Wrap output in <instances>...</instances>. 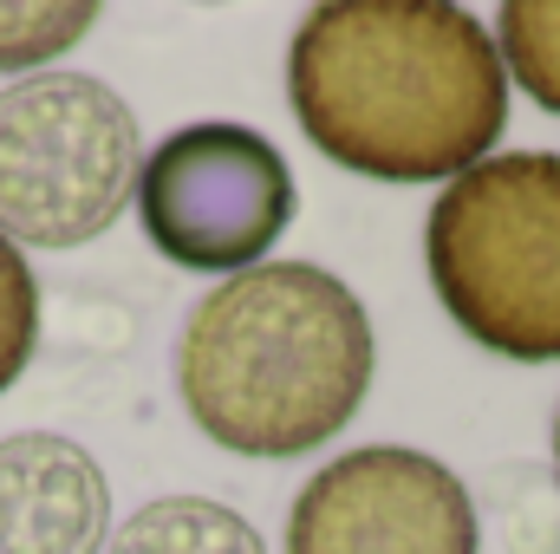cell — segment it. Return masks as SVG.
<instances>
[{"mask_svg":"<svg viewBox=\"0 0 560 554\" xmlns=\"http://www.w3.org/2000/svg\"><path fill=\"white\" fill-rule=\"evenodd\" d=\"M306 143L372 183H456L509 125L495 33L450 0H332L287 46Z\"/></svg>","mask_w":560,"mask_h":554,"instance_id":"cell-1","label":"cell"},{"mask_svg":"<svg viewBox=\"0 0 560 554\" xmlns=\"http://www.w3.org/2000/svg\"><path fill=\"white\" fill-rule=\"evenodd\" d=\"M372 313L313 262H261L202 293L176 339L189 424L235 457H306L372 392Z\"/></svg>","mask_w":560,"mask_h":554,"instance_id":"cell-2","label":"cell"},{"mask_svg":"<svg viewBox=\"0 0 560 554\" xmlns=\"http://www.w3.org/2000/svg\"><path fill=\"white\" fill-rule=\"evenodd\" d=\"M443 313L495 359H560V150H502L443 183L423 222Z\"/></svg>","mask_w":560,"mask_h":554,"instance_id":"cell-3","label":"cell"},{"mask_svg":"<svg viewBox=\"0 0 560 554\" xmlns=\"http://www.w3.org/2000/svg\"><path fill=\"white\" fill-rule=\"evenodd\" d=\"M138 112L92 72H33L0 85V235L26 249H85L138 196Z\"/></svg>","mask_w":560,"mask_h":554,"instance_id":"cell-4","label":"cell"},{"mask_svg":"<svg viewBox=\"0 0 560 554\" xmlns=\"http://www.w3.org/2000/svg\"><path fill=\"white\" fill-rule=\"evenodd\" d=\"M138 222L189 275H248L293 222V170L248 125H183L143 157Z\"/></svg>","mask_w":560,"mask_h":554,"instance_id":"cell-5","label":"cell"},{"mask_svg":"<svg viewBox=\"0 0 560 554\" xmlns=\"http://www.w3.org/2000/svg\"><path fill=\"white\" fill-rule=\"evenodd\" d=\"M469 483L411 443H365L313 470L287 509V554H476Z\"/></svg>","mask_w":560,"mask_h":554,"instance_id":"cell-6","label":"cell"},{"mask_svg":"<svg viewBox=\"0 0 560 554\" xmlns=\"http://www.w3.org/2000/svg\"><path fill=\"white\" fill-rule=\"evenodd\" d=\"M112 483L59 430L0 437V554H105Z\"/></svg>","mask_w":560,"mask_h":554,"instance_id":"cell-7","label":"cell"},{"mask_svg":"<svg viewBox=\"0 0 560 554\" xmlns=\"http://www.w3.org/2000/svg\"><path fill=\"white\" fill-rule=\"evenodd\" d=\"M105 554H268L261 529L209 496H156L125 516Z\"/></svg>","mask_w":560,"mask_h":554,"instance_id":"cell-8","label":"cell"},{"mask_svg":"<svg viewBox=\"0 0 560 554\" xmlns=\"http://www.w3.org/2000/svg\"><path fill=\"white\" fill-rule=\"evenodd\" d=\"M476 509H489L509 554H560V476L541 463H495L482 489H469Z\"/></svg>","mask_w":560,"mask_h":554,"instance_id":"cell-9","label":"cell"},{"mask_svg":"<svg viewBox=\"0 0 560 554\" xmlns=\"http://www.w3.org/2000/svg\"><path fill=\"white\" fill-rule=\"evenodd\" d=\"M495 53L509 85L560 118V0H509L495 13Z\"/></svg>","mask_w":560,"mask_h":554,"instance_id":"cell-10","label":"cell"},{"mask_svg":"<svg viewBox=\"0 0 560 554\" xmlns=\"http://www.w3.org/2000/svg\"><path fill=\"white\" fill-rule=\"evenodd\" d=\"M98 26L92 0H0V72H52L59 53H72Z\"/></svg>","mask_w":560,"mask_h":554,"instance_id":"cell-11","label":"cell"},{"mask_svg":"<svg viewBox=\"0 0 560 554\" xmlns=\"http://www.w3.org/2000/svg\"><path fill=\"white\" fill-rule=\"evenodd\" d=\"M33 346H39V280L26 255L0 235V392L26 372Z\"/></svg>","mask_w":560,"mask_h":554,"instance_id":"cell-12","label":"cell"},{"mask_svg":"<svg viewBox=\"0 0 560 554\" xmlns=\"http://www.w3.org/2000/svg\"><path fill=\"white\" fill-rule=\"evenodd\" d=\"M555 476H560V417H555Z\"/></svg>","mask_w":560,"mask_h":554,"instance_id":"cell-13","label":"cell"}]
</instances>
